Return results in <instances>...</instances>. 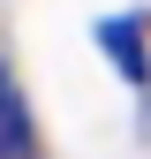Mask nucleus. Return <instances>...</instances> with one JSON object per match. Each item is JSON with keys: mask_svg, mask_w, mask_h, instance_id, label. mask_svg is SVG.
<instances>
[{"mask_svg": "<svg viewBox=\"0 0 151 159\" xmlns=\"http://www.w3.org/2000/svg\"><path fill=\"white\" fill-rule=\"evenodd\" d=\"M0 159H38V136H30V106L15 91L8 61H0Z\"/></svg>", "mask_w": 151, "mask_h": 159, "instance_id": "1", "label": "nucleus"}, {"mask_svg": "<svg viewBox=\"0 0 151 159\" xmlns=\"http://www.w3.org/2000/svg\"><path fill=\"white\" fill-rule=\"evenodd\" d=\"M98 38L113 46V61H121V76H128V84H144V76H151V61H144V38H136V23H106Z\"/></svg>", "mask_w": 151, "mask_h": 159, "instance_id": "2", "label": "nucleus"}]
</instances>
